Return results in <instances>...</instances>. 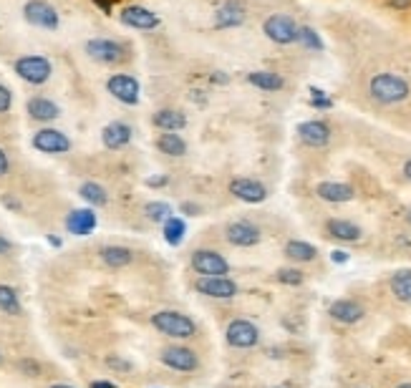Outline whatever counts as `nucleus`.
Here are the masks:
<instances>
[{
	"mask_svg": "<svg viewBox=\"0 0 411 388\" xmlns=\"http://www.w3.org/2000/svg\"><path fill=\"white\" fill-rule=\"evenodd\" d=\"M368 94L379 104H398L409 99V83L396 74H376L368 81Z\"/></svg>",
	"mask_w": 411,
	"mask_h": 388,
	"instance_id": "nucleus-1",
	"label": "nucleus"
},
{
	"mask_svg": "<svg viewBox=\"0 0 411 388\" xmlns=\"http://www.w3.org/2000/svg\"><path fill=\"white\" fill-rule=\"evenodd\" d=\"M152 326L157 328L159 333H165L169 338H192L197 333L195 320L190 315L177 313V310H159V313L152 315Z\"/></svg>",
	"mask_w": 411,
	"mask_h": 388,
	"instance_id": "nucleus-2",
	"label": "nucleus"
},
{
	"mask_svg": "<svg viewBox=\"0 0 411 388\" xmlns=\"http://www.w3.org/2000/svg\"><path fill=\"white\" fill-rule=\"evenodd\" d=\"M263 33L270 38L272 43L288 46L298 41V23L291 15H283V13H275L263 23Z\"/></svg>",
	"mask_w": 411,
	"mask_h": 388,
	"instance_id": "nucleus-3",
	"label": "nucleus"
},
{
	"mask_svg": "<svg viewBox=\"0 0 411 388\" xmlns=\"http://www.w3.org/2000/svg\"><path fill=\"white\" fill-rule=\"evenodd\" d=\"M86 53L94 61L114 66V63H121L127 58V46L119 43V41H111V38H91L86 43Z\"/></svg>",
	"mask_w": 411,
	"mask_h": 388,
	"instance_id": "nucleus-4",
	"label": "nucleus"
},
{
	"mask_svg": "<svg viewBox=\"0 0 411 388\" xmlns=\"http://www.w3.org/2000/svg\"><path fill=\"white\" fill-rule=\"evenodd\" d=\"M15 74L23 78V81L33 83V86H41L51 78V61L46 56H23L15 61Z\"/></svg>",
	"mask_w": 411,
	"mask_h": 388,
	"instance_id": "nucleus-5",
	"label": "nucleus"
},
{
	"mask_svg": "<svg viewBox=\"0 0 411 388\" xmlns=\"http://www.w3.org/2000/svg\"><path fill=\"white\" fill-rule=\"evenodd\" d=\"M195 290L207 295V298H217V300H228V298H235V295H237V285H235V280H230L228 275L197 277Z\"/></svg>",
	"mask_w": 411,
	"mask_h": 388,
	"instance_id": "nucleus-6",
	"label": "nucleus"
},
{
	"mask_svg": "<svg viewBox=\"0 0 411 388\" xmlns=\"http://www.w3.org/2000/svg\"><path fill=\"white\" fill-rule=\"evenodd\" d=\"M23 15L31 25H39L46 31H56L58 28V13L51 3L46 0H28L26 8H23Z\"/></svg>",
	"mask_w": 411,
	"mask_h": 388,
	"instance_id": "nucleus-7",
	"label": "nucleus"
},
{
	"mask_svg": "<svg viewBox=\"0 0 411 388\" xmlns=\"http://www.w3.org/2000/svg\"><path fill=\"white\" fill-rule=\"evenodd\" d=\"M192 268H195V272H200L202 277L228 275L230 272V263L215 250H197L195 255H192Z\"/></svg>",
	"mask_w": 411,
	"mask_h": 388,
	"instance_id": "nucleus-8",
	"label": "nucleus"
},
{
	"mask_svg": "<svg viewBox=\"0 0 411 388\" xmlns=\"http://www.w3.org/2000/svg\"><path fill=\"white\" fill-rule=\"evenodd\" d=\"M106 88L116 101L127 104V106H134V104L139 101V81H137L134 76H127V74L111 76L106 81Z\"/></svg>",
	"mask_w": 411,
	"mask_h": 388,
	"instance_id": "nucleus-9",
	"label": "nucleus"
},
{
	"mask_svg": "<svg viewBox=\"0 0 411 388\" xmlns=\"http://www.w3.org/2000/svg\"><path fill=\"white\" fill-rule=\"evenodd\" d=\"M228 343L232 345V348H253V345H258L260 340V331L255 323H250V320H232L228 326Z\"/></svg>",
	"mask_w": 411,
	"mask_h": 388,
	"instance_id": "nucleus-10",
	"label": "nucleus"
},
{
	"mask_svg": "<svg viewBox=\"0 0 411 388\" xmlns=\"http://www.w3.org/2000/svg\"><path fill=\"white\" fill-rule=\"evenodd\" d=\"M159 358H162V363H165L167 368L182 370V373H192V370H197V366H200L197 353L190 351V348H182V345H169V348L162 351Z\"/></svg>",
	"mask_w": 411,
	"mask_h": 388,
	"instance_id": "nucleus-11",
	"label": "nucleus"
},
{
	"mask_svg": "<svg viewBox=\"0 0 411 388\" xmlns=\"http://www.w3.org/2000/svg\"><path fill=\"white\" fill-rule=\"evenodd\" d=\"M225 237H228V242L235 244V247H255V244L260 242V237H263V232H260V227L253 225V222L240 219V222L228 225Z\"/></svg>",
	"mask_w": 411,
	"mask_h": 388,
	"instance_id": "nucleus-12",
	"label": "nucleus"
},
{
	"mask_svg": "<svg viewBox=\"0 0 411 388\" xmlns=\"http://www.w3.org/2000/svg\"><path fill=\"white\" fill-rule=\"evenodd\" d=\"M33 146L43 154H66L71 149V141L64 132H58V129H41L36 132L33 137Z\"/></svg>",
	"mask_w": 411,
	"mask_h": 388,
	"instance_id": "nucleus-13",
	"label": "nucleus"
},
{
	"mask_svg": "<svg viewBox=\"0 0 411 388\" xmlns=\"http://www.w3.org/2000/svg\"><path fill=\"white\" fill-rule=\"evenodd\" d=\"M230 192L237 200L247 202V205H260L267 200V187L258 179H232L230 182Z\"/></svg>",
	"mask_w": 411,
	"mask_h": 388,
	"instance_id": "nucleus-14",
	"label": "nucleus"
},
{
	"mask_svg": "<svg viewBox=\"0 0 411 388\" xmlns=\"http://www.w3.org/2000/svg\"><path fill=\"white\" fill-rule=\"evenodd\" d=\"M298 137L305 146L321 149L330 141V126L326 121H305V124L298 126Z\"/></svg>",
	"mask_w": 411,
	"mask_h": 388,
	"instance_id": "nucleus-15",
	"label": "nucleus"
},
{
	"mask_svg": "<svg viewBox=\"0 0 411 388\" xmlns=\"http://www.w3.org/2000/svg\"><path fill=\"white\" fill-rule=\"evenodd\" d=\"M121 23L129 28H139V31H152L159 25V18L144 6H129L121 11Z\"/></svg>",
	"mask_w": 411,
	"mask_h": 388,
	"instance_id": "nucleus-16",
	"label": "nucleus"
},
{
	"mask_svg": "<svg viewBox=\"0 0 411 388\" xmlns=\"http://www.w3.org/2000/svg\"><path fill=\"white\" fill-rule=\"evenodd\" d=\"M328 313H330V318L343 323V326H354V323H358V320L366 315V310H363V305L356 300H335L333 305L328 307Z\"/></svg>",
	"mask_w": 411,
	"mask_h": 388,
	"instance_id": "nucleus-17",
	"label": "nucleus"
},
{
	"mask_svg": "<svg viewBox=\"0 0 411 388\" xmlns=\"http://www.w3.org/2000/svg\"><path fill=\"white\" fill-rule=\"evenodd\" d=\"M102 139L106 149H121L132 141V126L124 124V121H114V124L104 126Z\"/></svg>",
	"mask_w": 411,
	"mask_h": 388,
	"instance_id": "nucleus-18",
	"label": "nucleus"
},
{
	"mask_svg": "<svg viewBox=\"0 0 411 388\" xmlns=\"http://www.w3.org/2000/svg\"><path fill=\"white\" fill-rule=\"evenodd\" d=\"M94 227H96L94 209H74V212L66 217V230H69L71 235H78V237L94 232Z\"/></svg>",
	"mask_w": 411,
	"mask_h": 388,
	"instance_id": "nucleus-19",
	"label": "nucleus"
},
{
	"mask_svg": "<svg viewBox=\"0 0 411 388\" xmlns=\"http://www.w3.org/2000/svg\"><path fill=\"white\" fill-rule=\"evenodd\" d=\"M316 194L323 202H351L356 197V189L351 184H341V182H323L316 187Z\"/></svg>",
	"mask_w": 411,
	"mask_h": 388,
	"instance_id": "nucleus-20",
	"label": "nucleus"
},
{
	"mask_svg": "<svg viewBox=\"0 0 411 388\" xmlns=\"http://www.w3.org/2000/svg\"><path fill=\"white\" fill-rule=\"evenodd\" d=\"M326 232H328L333 240H341V242H356L361 240V227L354 225V222H348V219H328L326 222Z\"/></svg>",
	"mask_w": 411,
	"mask_h": 388,
	"instance_id": "nucleus-21",
	"label": "nucleus"
},
{
	"mask_svg": "<svg viewBox=\"0 0 411 388\" xmlns=\"http://www.w3.org/2000/svg\"><path fill=\"white\" fill-rule=\"evenodd\" d=\"M245 20V8L240 3H225L220 11L215 13V28H235V25H240Z\"/></svg>",
	"mask_w": 411,
	"mask_h": 388,
	"instance_id": "nucleus-22",
	"label": "nucleus"
},
{
	"mask_svg": "<svg viewBox=\"0 0 411 388\" xmlns=\"http://www.w3.org/2000/svg\"><path fill=\"white\" fill-rule=\"evenodd\" d=\"M28 113H31V119H36V121H53V119H58L61 109H58L51 99H46V96H33V99L28 101Z\"/></svg>",
	"mask_w": 411,
	"mask_h": 388,
	"instance_id": "nucleus-23",
	"label": "nucleus"
},
{
	"mask_svg": "<svg viewBox=\"0 0 411 388\" xmlns=\"http://www.w3.org/2000/svg\"><path fill=\"white\" fill-rule=\"evenodd\" d=\"M152 124L162 132H179L187 126V119H184V113L177 111V109H162L152 116Z\"/></svg>",
	"mask_w": 411,
	"mask_h": 388,
	"instance_id": "nucleus-24",
	"label": "nucleus"
},
{
	"mask_svg": "<svg viewBox=\"0 0 411 388\" xmlns=\"http://www.w3.org/2000/svg\"><path fill=\"white\" fill-rule=\"evenodd\" d=\"M99 255H102V260L109 268H124L134 260V252L129 247H121V244H106V247L99 250Z\"/></svg>",
	"mask_w": 411,
	"mask_h": 388,
	"instance_id": "nucleus-25",
	"label": "nucleus"
},
{
	"mask_svg": "<svg viewBox=\"0 0 411 388\" xmlns=\"http://www.w3.org/2000/svg\"><path fill=\"white\" fill-rule=\"evenodd\" d=\"M157 149L167 157H184L187 154V141L177 132H165L157 139Z\"/></svg>",
	"mask_w": 411,
	"mask_h": 388,
	"instance_id": "nucleus-26",
	"label": "nucleus"
},
{
	"mask_svg": "<svg viewBox=\"0 0 411 388\" xmlns=\"http://www.w3.org/2000/svg\"><path fill=\"white\" fill-rule=\"evenodd\" d=\"M285 257L293 260V263H310V260H316L318 250L313 247L310 242H303V240H291V242L285 244Z\"/></svg>",
	"mask_w": 411,
	"mask_h": 388,
	"instance_id": "nucleus-27",
	"label": "nucleus"
},
{
	"mask_svg": "<svg viewBox=\"0 0 411 388\" xmlns=\"http://www.w3.org/2000/svg\"><path fill=\"white\" fill-rule=\"evenodd\" d=\"M247 81L263 91H280L285 86L283 76L272 74V71H253V74H247Z\"/></svg>",
	"mask_w": 411,
	"mask_h": 388,
	"instance_id": "nucleus-28",
	"label": "nucleus"
},
{
	"mask_svg": "<svg viewBox=\"0 0 411 388\" xmlns=\"http://www.w3.org/2000/svg\"><path fill=\"white\" fill-rule=\"evenodd\" d=\"M391 293L396 295L401 303H411V270H398L396 275H391Z\"/></svg>",
	"mask_w": 411,
	"mask_h": 388,
	"instance_id": "nucleus-29",
	"label": "nucleus"
},
{
	"mask_svg": "<svg viewBox=\"0 0 411 388\" xmlns=\"http://www.w3.org/2000/svg\"><path fill=\"white\" fill-rule=\"evenodd\" d=\"M78 194H81L83 200L89 202V205H94V207H102V205H106V202H109L106 189H104L102 184H96V182H86V184H81V189H78Z\"/></svg>",
	"mask_w": 411,
	"mask_h": 388,
	"instance_id": "nucleus-30",
	"label": "nucleus"
},
{
	"mask_svg": "<svg viewBox=\"0 0 411 388\" xmlns=\"http://www.w3.org/2000/svg\"><path fill=\"white\" fill-rule=\"evenodd\" d=\"M184 232H187V225H184L179 217H169L165 222V240H167V244H172V247L182 244Z\"/></svg>",
	"mask_w": 411,
	"mask_h": 388,
	"instance_id": "nucleus-31",
	"label": "nucleus"
},
{
	"mask_svg": "<svg viewBox=\"0 0 411 388\" xmlns=\"http://www.w3.org/2000/svg\"><path fill=\"white\" fill-rule=\"evenodd\" d=\"M0 310L6 315H20V300L13 288L0 285Z\"/></svg>",
	"mask_w": 411,
	"mask_h": 388,
	"instance_id": "nucleus-32",
	"label": "nucleus"
},
{
	"mask_svg": "<svg viewBox=\"0 0 411 388\" xmlns=\"http://www.w3.org/2000/svg\"><path fill=\"white\" fill-rule=\"evenodd\" d=\"M144 212H146V217L152 219V222H162V225H165L169 217H174L172 207L165 205V202H149V205L144 207Z\"/></svg>",
	"mask_w": 411,
	"mask_h": 388,
	"instance_id": "nucleus-33",
	"label": "nucleus"
},
{
	"mask_svg": "<svg viewBox=\"0 0 411 388\" xmlns=\"http://www.w3.org/2000/svg\"><path fill=\"white\" fill-rule=\"evenodd\" d=\"M298 41L305 46V48L310 50H321L323 48V41L318 38V33L313 31V28H308V25H303V28H298Z\"/></svg>",
	"mask_w": 411,
	"mask_h": 388,
	"instance_id": "nucleus-34",
	"label": "nucleus"
},
{
	"mask_svg": "<svg viewBox=\"0 0 411 388\" xmlns=\"http://www.w3.org/2000/svg\"><path fill=\"white\" fill-rule=\"evenodd\" d=\"M275 280L283 282V285H300V282H303V272L295 268H280L278 272H275Z\"/></svg>",
	"mask_w": 411,
	"mask_h": 388,
	"instance_id": "nucleus-35",
	"label": "nucleus"
},
{
	"mask_svg": "<svg viewBox=\"0 0 411 388\" xmlns=\"http://www.w3.org/2000/svg\"><path fill=\"white\" fill-rule=\"evenodd\" d=\"M310 94H313V106L316 109H330V99H326V94H323L321 88H310Z\"/></svg>",
	"mask_w": 411,
	"mask_h": 388,
	"instance_id": "nucleus-36",
	"label": "nucleus"
},
{
	"mask_svg": "<svg viewBox=\"0 0 411 388\" xmlns=\"http://www.w3.org/2000/svg\"><path fill=\"white\" fill-rule=\"evenodd\" d=\"M11 104H13V94H11V91H8L3 83H0V113L8 111V109H11Z\"/></svg>",
	"mask_w": 411,
	"mask_h": 388,
	"instance_id": "nucleus-37",
	"label": "nucleus"
},
{
	"mask_svg": "<svg viewBox=\"0 0 411 388\" xmlns=\"http://www.w3.org/2000/svg\"><path fill=\"white\" fill-rule=\"evenodd\" d=\"M8 169H11V162H8L6 151L0 149V176H6V174H8Z\"/></svg>",
	"mask_w": 411,
	"mask_h": 388,
	"instance_id": "nucleus-38",
	"label": "nucleus"
},
{
	"mask_svg": "<svg viewBox=\"0 0 411 388\" xmlns=\"http://www.w3.org/2000/svg\"><path fill=\"white\" fill-rule=\"evenodd\" d=\"M391 8H396V11H406V8H411V0H386Z\"/></svg>",
	"mask_w": 411,
	"mask_h": 388,
	"instance_id": "nucleus-39",
	"label": "nucleus"
},
{
	"mask_svg": "<svg viewBox=\"0 0 411 388\" xmlns=\"http://www.w3.org/2000/svg\"><path fill=\"white\" fill-rule=\"evenodd\" d=\"M20 368H28L33 376H39V363H33V361H20Z\"/></svg>",
	"mask_w": 411,
	"mask_h": 388,
	"instance_id": "nucleus-40",
	"label": "nucleus"
},
{
	"mask_svg": "<svg viewBox=\"0 0 411 388\" xmlns=\"http://www.w3.org/2000/svg\"><path fill=\"white\" fill-rule=\"evenodd\" d=\"M330 260H333V263H346V260H348V252L335 250L333 255H330Z\"/></svg>",
	"mask_w": 411,
	"mask_h": 388,
	"instance_id": "nucleus-41",
	"label": "nucleus"
},
{
	"mask_svg": "<svg viewBox=\"0 0 411 388\" xmlns=\"http://www.w3.org/2000/svg\"><path fill=\"white\" fill-rule=\"evenodd\" d=\"M11 247H13V244H11L6 237H3V235H0V255H8V252H11Z\"/></svg>",
	"mask_w": 411,
	"mask_h": 388,
	"instance_id": "nucleus-42",
	"label": "nucleus"
},
{
	"mask_svg": "<svg viewBox=\"0 0 411 388\" xmlns=\"http://www.w3.org/2000/svg\"><path fill=\"white\" fill-rule=\"evenodd\" d=\"M91 388H116L114 383H106V381H96V383H91Z\"/></svg>",
	"mask_w": 411,
	"mask_h": 388,
	"instance_id": "nucleus-43",
	"label": "nucleus"
},
{
	"mask_svg": "<svg viewBox=\"0 0 411 388\" xmlns=\"http://www.w3.org/2000/svg\"><path fill=\"white\" fill-rule=\"evenodd\" d=\"M404 176H406V179H409V182H411V159L404 164Z\"/></svg>",
	"mask_w": 411,
	"mask_h": 388,
	"instance_id": "nucleus-44",
	"label": "nucleus"
},
{
	"mask_svg": "<svg viewBox=\"0 0 411 388\" xmlns=\"http://www.w3.org/2000/svg\"><path fill=\"white\" fill-rule=\"evenodd\" d=\"M182 212H200V207H192V205H182Z\"/></svg>",
	"mask_w": 411,
	"mask_h": 388,
	"instance_id": "nucleus-45",
	"label": "nucleus"
},
{
	"mask_svg": "<svg viewBox=\"0 0 411 388\" xmlns=\"http://www.w3.org/2000/svg\"><path fill=\"white\" fill-rule=\"evenodd\" d=\"M96 3H99V6H102L104 11H109V0H96Z\"/></svg>",
	"mask_w": 411,
	"mask_h": 388,
	"instance_id": "nucleus-46",
	"label": "nucleus"
},
{
	"mask_svg": "<svg viewBox=\"0 0 411 388\" xmlns=\"http://www.w3.org/2000/svg\"><path fill=\"white\" fill-rule=\"evenodd\" d=\"M51 388H74V386H66V383H56V386H51Z\"/></svg>",
	"mask_w": 411,
	"mask_h": 388,
	"instance_id": "nucleus-47",
	"label": "nucleus"
},
{
	"mask_svg": "<svg viewBox=\"0 0 411 388\" xmlns=\"http://www.w3.org/2000/svg\"><path fill=\"white\" fill-rule=\"evenodd\" d=\"M398 388H411V383H401V386H398Z\"/></svg>",
	"mask_w": 411,
	"mask_h": 388,
	"instance_id": "nucleus-48",
	"label": "nucleus"
},
{
	"mask_svg": "<svg viewBox=\"0 0 411 388\" xmlns=\"http://www.w3.org/2000/svg\"><path fill=\"white\" fill-rule=\"evenodd\" d=\"M0 363H3V353H0Z\"/></svg>",
	"mask_w": 411,
	"mask_h": 388,
	"instance_id": "nucleus-49",
	"label": "nucleus"
},
{
	"mask_svg": "<svg viewBox=\"0 0 411 388\" xmlns=\"http://www.w3.org/2000/svg\"><path fill=\"white\" fill-rule=\"evenodd\" d=\"M409 222H411V212H409Z\"/></svg>",
	"mask_w": 411,
	"mask_h": 388,
	"instance_id": "nucleus-50",
	"label": "nucleus"
}]
</instances>
